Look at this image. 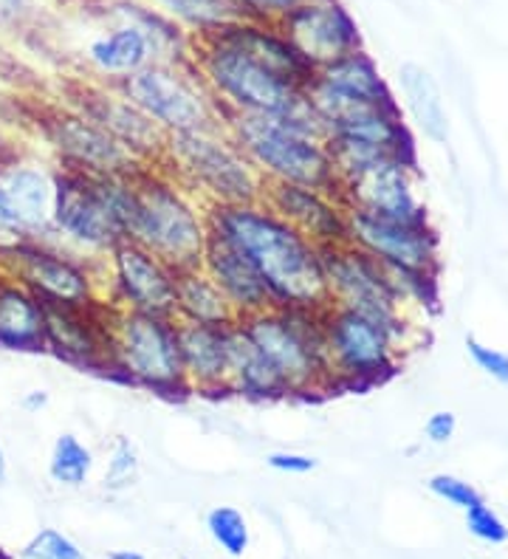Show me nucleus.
I'll return each instance as SVG.
<instances>
[{"instance_id": "nucleus-1", "label": "nucleus", "mask_w": 508, "mask_h": 559, "mask_svg": "<svg viewBox=\"0 0 508 559\" xmlns=\"http://www.w3.org/2000/svg\"><path fill=\"white\" fill-rule=\"evenodd\" d=\"M125 240L144 246L173 269L201 266L210 240L206 204L158 164L102 178Z\"/></svg>"}, {"instance_id": "nucleus-2", "label": "nucleus", "mask_w": 508, "mask_h": 559, "mask_svg": "<svg viewBox=\"0 0 508 559\" xmlns=\"http://www.w3.org/2000/svg\"><path fill=\"white\" fill-rule=\"evenodd\" d=\"M210 235L235 246L265 280L274 306H328L319 246L285 224L263 201L206 206Z\"/></svg>"}, {"instance_id": "nucleus-3", "label": "nucleus", "mask_w": 508, "mask_h": 559, "mask_svg": "<svg viewBox=\"0 0 508 559\" xmlns=\"http://www.w3.org/2000/svg\"><path fill=\"white\" fill-rule=\"evenodd\" d=\"M224 124L265 185H303L331 195L342 190L322 122L308 96L285 114H237L226 117Z\"/></svg>"}, {"instance_id": "nucleus-4", "label": "nucleus", "mask_w": 508, "mask_h": 559, "mask_svg": "<svg viewBox=\"0 0 508 559\" xmlns=\"http://www.w3.org/2000/svg\"><path fill=\"white\" fill-rule=\"evenodd\" d=\"M158 167L206 206L255 204L263 199V176L237 147L226 124L167 136Z\"/></svg>"}, {"instance_id": "nucleus-5", "label": "nucleus", "mask_w": 508, "mask_h": 559, "mask_svg": "<svg viewBox=\"0 0 508 559\" xmlns=\"http://www.w3.org/2000/svg\"><path fill=\"white\" fill-rule=\"evenodd\" d=\"M240 322L283 373L292 399L333 396L326 359V306H280Z\"/></svg>"}, {"instance_id": "nucleus-6", "label": "nucleus", "mask_w": 508, "mask_h": 559, "mask_svg": "<svg viewBox=\"0 0 508 559\" xmlns=\"http://www.w3.org/2000/svg\"><path fill=\"white\" fill-rule=\"evenodd\" d=\"M190 62L224 119L237 114H285L305 96V91L280 80L224 32L196 40Z\"/></svg>"}, {"instance_id": "nucleus-7", "label": "nucleus", "mask_w": 508, "mask_h": 559, "mask_svg": "<svg viewBox=\"0 0 508 559\" xmlns=\"http://www.w3.org/2000/svg\"><path fill=\"white\" fill-rule=\"evenodd\" d=\"M108 379L162 399L192 396L178 348V322L167 314L116 311Z\"/></svg>"}, {"instance_id": "nucleus-8", "label": "nucleus", "mask_w": 508, "mask_h": 559, "mask_svg": "<svg viewBox=\"0 0 508 559\" xmlns=\"http://www.w3.org/2000/svg\"><path fill=\"white\" fill-rule=\"evenodd\" d=\"M401 345L385 325L345 306H326L331 393H365L399 373Z\"/></svg>"}, {"instance_id": "nucleus-9", "label": "nucleus", "mask_w": 508, "mask_h": 559, "mask_svg": "<svg viewBox=\"0 0 508 559\" xmlns=\"http://www.w3.org/2000/svg\"><path fill=\"white\" fill-rule=\"evenodd\" d=\"M99 263L55 240L0 243V274L21 283L46 306H91L102 300Z\"/></svg>"}, {"instance_id": "nucleus-10", "label": "nucleus", "mask_w": 508, "mask_h": 559, "mask_svg": "<svg viewBox=\"0 0 508 559\" xmlns=\"http://www.w3.org/2000/svg\"><path fill=\"white\" fill-rule=\"evenodd\" d=\"M116 88L167 136L224 124V114L192 69V62H147Z\"/></svg>"}, {"instance_id": "nucleus-11", "label": "nucleus", "mask_w": 508, "mask_h": 559, "mask_svg": "<svg viewBox=\"0 0 508 559\" xmlns=\"http://www.w3.org/2000/svg\"><path fill=\"white\" fill-rule=\"evenodd\" d=\"M28 122L51 162L62 170L105 178L128 176L142 167V162H135L110 133L66 103H40L32 110Z\"/></svg>"}, {"instance_id": "nucleus-12", "label": "nucleus", "mask_w": 508, "mask_h": 559, "mask_svg": "<svg viewBox=\"0 0 508 559\" xmlns=\"http://www.w3.org/2000/svg\"><path fill=\"white\" fill-rule=\"evenodd\" d=\"M319 252H322L328 302L353 308V311L370 317L379 325H385L404 348L406 331H410L404 311H401L404 302L399 300V294L390 283V274L379 260L356 249L353 243L328 246Z\"/></svg>"}, {"instance_id": "nucleus-13", "label": "nucleus", "mask_w": 508, "mask_h": 559, "mask_svg": "<svg viewBox=\"0 0 508 559\" xmlns=\"http://www.w3.org/2000/svg\"><path fill=\"white\" fill-rule=\"evenodd\" d=\"M55 243L99 263L122 238L102 178L57 167Z\"/></svg>"}, {"instance_id": "nucleus-14", "label": "nucleus", "mask_w": 508, "mask_h": 559, "mask_svg": "<svg viewBox=\"0 0 508 559\" xmlns=\"http://www.w3.org/2000/svg\"><path fill=\"white\" fill-rule=\"evenodd\" d=\"M57 164L23 147L0 167V243L55 240Z\"/></svg>"}, {"instance_id": "nucleus-15", "label": "nucleus", "mask_w": 508, "mask_h": 559, "mask_svg": "<svg viewBox=\"0 0 508 559\" xmlns=\"http://www.w3.org/2000/svg\"><path fill=\"white\" fill-rule=\"evenodd\" d=\"M102 300L116 311L173 317L176 300V269L162 258L133 243L119 240L99 263Z\"/></svg>"}, {"instance_id": "nucleus-16", "label": "nucleus", "mask_w": 508, "mask_h": 559, "mask_svg": "<svg viewBox=\"0 0 508 559\" xmlns=\"http://www.w3.org/2000/svg\"><path fill=\"white\" fill-rule=\"evenodd\" d=\"M62 103L80 110L82 117H88L105 133H110L135 162H162L167 133L153 119L144 117L142 110L135 108L116 85H105V82L96 80H74L66 88Z\"/></svg>"}, {"instance_id": "nucleus-17", "label": "nucleus", "mask_w": 508, "mask_h": 559, "mask_svg": "<svg viewBox=\"0 0 508 559\" xmlns=\"http://www.w3.org/2000/svg\"><path fill=\"white\" fill-rule=\"evenodd\" d=\"M114 322L116 308L105 300L91 306H46V354L80 373L108 376Z\"/></svg>"}, {"instance_id": "nucleus-18", "label": "nucleus", "mask_w": 508, "mask_h": 559, "mask_svg": "<svg viewBox=\"0 0 508 559\" xmlns=\"http://www.w3.org/2000/svg\"><path fill=\"white\" fill-rule=\"evenodd\" d=\"M277 28L314 69L331 66L362 48V32L339 0H308L285 17Z\"/></svg>"}, {"instance_id": "nucleus-19", "label": "nucleus", "mask_w": 508, "mask_h": 559, "mask_svg": "<svg viewBox=\"0 0 508 559\" xmlns=\"http://www.w3.org/2000/svg\"><path fill=\"white\" fill-rule=\"evenodd\" d=\"M351 212L347 218V243L367 252L385 266L404 269H433L440 272L438 263V233L429 221L410 224V221L379 218L367 212Z\"/></svg>"}, {"instance_id": "nucleus-20", "label": "nucleus", "mask_w": 508, "mask_h": 559, "mask_svg": "<svg viewBox=\"0 0 508 559\" xmlns=\"http://www.w3.org/2000/svg\"><path fill=\"white\" fill-rule=\"evenodd\" d=\"M260 201L319 249L347 243L351 212L339 195L303 185H265Z\"/></svg>"}, {"instance_id": "nucleus-21", "label": "nucleus", "mask_w": 508, "mask_h": 559, "mask_svg": "<svg viewBox=\"0 0 508 559\" xmlns=\"http://www.w3.org/2000/svg\"><path fill=\"white\" fill-rule=\"evenodd\" d=\"M415 173L401 162H387L362 173V176L342 181L339 199L345 201L347 210L379 215V218L410 221V224H424L429 221L427 206L421 204L415 192Z\"/></svg>"}, {"instance_id": "nucleus-22", "label": "nucleus", "mask_w": 508, "mask_h": 559, "mask_svg": "<svg viewBox=\"0 0 508 559\" xmlns=\"http://www.w3.org/2000/svg\"><path fill=\"white\" fill-rule=\"evenodd\" d=\"M201 269L221 288V294L226 297L237 320H246V317H255L260 311L277 308L269 286H265V280L255 269V263L244 252H237L235 246L226 243V240L210 235L206 249H203Z\"/></svg>"}, {"instance_id": "nucleus-23", "label": "nucleus", "mask_w": 508, "mask_h": 559, "mask_svg": "<svg viewBox=\"0 0 508 559\" xmlns=\"http://www.w3.org/2000/svg\"><path fill=\"white\" fill-rule=\"evenodd\" d=\"M178 348L190 393L229 396V325L178 322Z\"/></svg>"}, {"instance_id": "nucleus-24", "label": "nucleus", "mask_w": 508, "mask_h": 559, "mask_svg": "<svg viewBox=\"0 0 508 559\" xmlns=\"http://www.w3.org/2000/svg\"><path fill=\"white\" fill-rule=\"evenodd\" d=\"M82 57L88 66V80L119 85L130 74L144 69L147 62H153V48L135 23L110 17V26L102 35L91 37Z\"/></svg>"}, {"instance_id": "nucleus-25", "label": "nucleus", "mask_w": 508, "mask_h": 559, "mask_svg": "<svg viewBox=\"0 0 508 559\" xmlns=\"http://www.w3.org/2000/svg\"><path fill=\"white\" fill-rule=\"evenodd\" d=\"M229 393L249 399V402L292 399V388L283 379V373L246 334L240 320L229 325Z\"/></svg>"}, {"instance_id": "nucleus-26", "label": "nucleus", "mask_w": 508, "mask_h": 559, "mask_svg": "<svg viewBox=\"0 0 508 559\" xmlns=\"http://www.w3.org/2000/svg\"><path fill=\"white\" fill-rule=\"evenodd\" d=\"M0 350L46 354V306L0 274Z\"/></svg>"}, {"instance_id": "nucleus-27", "label": "nucleus", "mask_w": 508, "mask_h": 559, "mask_svg": "<svg viewBox=\"0 0 508 559\" xmlns=\"http://www.w3.org/2000/svg\"><path fill=\"white\" fill-rule=\"evenodd\" d=\"M173 320L190 325H232L237 320L221 288L201 266L176 269Z\"/></svg>"}, {"instance_id": "nucleus-28", "label": "nucleus", "mask_w": 508, "mask_h": 559, "mask_svg": "<svg viewBox=\"0 0 508 559\" xmlns=\"http://www.w3.org/2000/svg\"><path fill=\"white\" fill-rule=\"evenodd\" d=\"M399 103H404L406 114H410L415 128L424 133V139L435 144L447 142L449 119L435 76L424 66H418V62H404L399 69Z\"/></svg>"}, {"instance_id": "nucleus-29", "label": "nucleus", "mask_w": 508, "mask_h": 559, "mask_svg": "<svg viewBox=\"0 0 508 559\" xmlns=\"http://www.w3.org/2000/svg\"><path fill=\"white\" fill-rule=\"evenodd\" d=\"M317 80L331 85L339 94L362 99V103H390V99H395L393 88L387 85L379 66H376V60L367 55L365 48L331 62V66L317 69Z\"/></svg>"}, {"instance_id": "nucleus-30", "label": "nucleus", "mask_w": 508, "mask_h": 559, "mask_svg": "<svg viewBox=\"0 0 508 559\" xmlns=\"http://www.w3.org/2000/svg\"><path fill=\"white\" fill-rule=\"evenodd\" d=\"M144 3L181 26L192 40L215 35L240 17L235 0H144Z\"/></svg>"}, {"instance_id": "nucleus-31", "label": "nucleus", "mask_w": 508, "mask_h": 559, "mask_svg": "<svg viewBox=\"0 0 508 559\" xmlns=\"http://www.w3.org/2000/svg\"><path fill=\"white\" fill-rule=\"evenodd\" d=\"M96 455L74 432H60L48 452V478L62 489H82L94 475Z\"/></svg>"}, {"instance_id": "nucleus-32", "label": "nucleus", "mask_w": 508, "mask_h": 559, "mask_svg": "<svg viewBox=\"0 0 508 559\" xmlns=\"http://www.w3.org/2000/svg\"><path fill=\"white\" fill-rule=\"evenodd\" d=\"M206 532L226 557L240 559L251 546V528L246 523L244 512L235 506H215L206 514Z\"/></svg>"}, {"instance_id": "nucleus-33", "label": "nucleus", "mask_w": 508, "mask_h": 559, "mask_svg": "<svg viewBox=\"0 0 508 559\" xmlns=\"http://www.w3.org/2000/svg\"><path fill=\"white\" fill-rule=\"evenodd\" d=\"M139 469H142V457L135 443L125 436H116L108 450V461H105L102 486L108 491H128L139 480Z\"/></svg>"}, {"instance_id": "nucleus-34", "label": "nucleus", "mask_w": 508, "mask_h": 559, "mask_svg": "<svg viewBox=\"0 0 508 559\" xmlns=\"http://www.w3.org/2000/svg\"><path fill=\"white\" fill-rule=\"evenodd\" d=\"M17 559H88L76 539L62 534L60 528H40L17 551Z\"/></svg>"}, {"instance_id": "nucleus-35", "label": "nucleus", "mask_w": 508, "mask_h": 559, "mask_svg": "<svg viewBox=\"0 0 508 559\" xmlns=\"http://www.w3.org/2000/svg\"><path fill=\"white\" fill-rule=\"evenodd\" d=\"M466 528L474 539H481V543H488V546H500L508 539V525L500 514L492 509V506L483 500V503L472 506L466 509Z\"/></svg>"}, {"instance_id": "nucleus-36", "label": "nucleus", "mask_w": 508, "mask_h": 559, "mask_svg": "<svg viewBox=\"0 0 508 559\" xmlns=\"http://www.w3.org/2000/svg\"><path fill=\"white\" fill-rule=\"evenodd\" d=\"M427 486L435 498H440L444 503L454 506V509H461V512H466V509H472V506L483 503L481 491L474 489L469 480L458 478V475H447V472H440V475H433V478H429Z\"/></svg>"}, {"instance_id": "nucleus-37", "label": "nucleus", "mask_w": 508, "mask_h": 559, "mask_svg": "<svg viewBox=\"0 0 508 559\" xmlns=\"http://www.w3.org/2000/svg\"><path fill=\"white\" fill-rule=\"evenodd\" d=\"M34 0H0V35H23L37 23Z\"/></svg>"}, {"instance_id": "nucleus-38", "label": "nucleus", "mask_w": 508, "mask_h": 559, "mask_svg": "<svg viewBox=\"0 0 508 559\" xmlns=\"http://www.w3.org/2000/svg\"><path fill=\"white\" fill-rule=\"evenodd\" d=\"M466 350L469 359L477 365V370H483V373H486L488 379H495V382L508 384V354H503V350L497 348H488V345H483V342L474 340V336L466 340Z\"/></svg>"}, {"instance_id": "nucleus-39", "label": "nucleus", "mask_w": 508, "mask_h": 559, "mask_svg": "<svg viewBox=\"0 0 508 559\" xmlns=\"http://www.w3.org/2000/svg\"><path fill=\"white\" fill-rule=\"evenodd\" d=\"M308 0H235V7L240 9V17L263 23H277L288 12L303 7Z\"/></svg>"}, {"instance_id": "nucleus-40", "label": "nucleus", "mask_w": 508, "mask_h": 559, "mask_svg": "<svg viewBox=\"0 0 508 559\" xmlns=\"http://www.w3.org/2000/svg\"><path fill=\"white\" fill-rule=\"evenodd\" d=\"M269 469L280 472V475H308V472L317 469V457L305 455V452H292V450H277L265 457Z\"/></svg>"}, {"instance_id": "nucleus-41", "label": "nucleus", "mask_w": 508, "mask_h": 559, "mask_svg": "<svg viewBox=\"0 0 508 559\" xmlns=\"http://www.w3.org/2000/svg\"><path fill=\"white\" fill-rule=\"evenodd\" d=\"M454 432H458V418H454L452 413H447V409L433 413V416L427 418V424H424V436H427V441L435 443V447H444V443L452 441Z\"/></svg>"}, {"instance_id": "nucleus-42", "label": "nucleus", "mask_w": 508, "mask_h": 559, "mask_svg": "<svg viewBox=\"0 0 508 559\" xmlns=\"http://www.w3.org/2000/svg\"><path fill=\"white\" fill-rule=\"evenodd\" d=\"M21 151H23V144L17 142V136L7 128V122H0V167H3L7 162H12Z\"/></svg>"}, {"instance_id": "nucleus-43", "label": "nucleus", "mask_w": 508, "mask_h": 559, "mask_svg": "<svg viewBox=\"0 0 508 559\" xmlns=\"http://www.w3.org/2000/svg\"><path fill=\"white\" fill-rule=\"evenodd\" d=\"M48 402H51L48 390H28V393H23L21 407L26 409V413H32V416H37V413H43V409L48 407Z\"/></svg>"}, {"instance_id": "nucleus-44", "label": "nucleus", "mask_w": 508, "mask_h": 559, "mask_svg": "<svg viewBox=\"0 0 508 559\" xmlns=\"http://www.w3.org/2000/svg\"><path fill=\"white\" fill-rule=\"evenodd\" d=\"M108 559H147L142 551H130V548H119V551H110Z\"/></svg>"}, {"instance_id": "nucleus-45", "label": "nucleus", "mask_w": 508, "mask_h": 559, "mask_svg": "<svg viewBox=\"0 0 508 559\" xmlns=\"http://www.w3.org/2000/svg\"><path fill=\"white\" fill-rule=\"evenodd\" d=\"M7 472H9V464H7V450H3V443H0V484L7 480Z\"/></svg>"}, {"instance_id": "nucleus-46", "label": "nucleus", "mask_w": 508, "mask_h": 559, "mask_svg": "<svg viewBox=\"0 0 508 559\" xmlns=\"http://www.w3.org/2000/svg\"><path fill=\"white\" fill-rule=\"evenodd\" d=\"M184 559H190V557H184Z\"/></svg>"}]
</instances>
